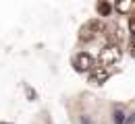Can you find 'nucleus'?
<instances>
[{
	"mask_svg": "<svg viewBox=\"0 0 135 124\" xmlns=\"http://www.w3.org/2000/svg\"><path fill=\"white\" fill-rule=\"evenodd\" d=\"M73 66H75L77 72H91L96 68V60L89 52H79L73 58Z\"/></svg>",
	"mask_w": 135,
	"mask_h": 124,
	"instance_id": "obj_1",
	"label": "nucleus"
},
{
	"mask_svg": "<svg viewBox=\"0 0 135 124\" xmlns=\"http://www.w3.org/2000/svg\"><path fill=\"white\" fill-rule=\"evenodd\" d=\"M120 48L114 46V44H110V46H106L104 50L100 52V66H112V64H117L118 60H120Z\"/></svg>",
	"mask_w": 135,
	"mask_h": 124,
	"instance_id": "obj_2",
	"label": "nucleus"
},
{
	"mask_svg": "<svg viewBox=\"0 0 135 124\" xmlns=\"http://www.w3.org/2000/svg\"><path fill=\"white\" fill-rule=\"evenodd\" d=\"M100 29H102V23H100V21H89L83 29H81V35H79V37H81L83 41H89L96 33H100Z\"/></svg>",
	"mask_w": 135,
	"mask_h": 124,
	"instance_id": "obj_3",
	"label": "nucleus"
},
{
	"mask_svg": "<svg viewBox=\"0 0 135 124\" xmlns=\"http://www.w3.org/2000/svg\"><path fill=\"white\" fill-rule=\"evenodd\" d=\"M108 77H110V72H108L106 66L94 68V71L89 72V83H94V85H102V83H106V81H108Z\"/></svg>",
	"mask_w": 135,
	"mask_h": 124,
	"instance_id": "obj_4",
	"label": "nucleus"
},
{
	"mask_svg": "<svg viewBox=\"0 0 135 124\" xmlns=\"http://www.w3.org/2000/svg\"><path fill=\"white\" fill-rule=\"evenodd\" d=\"M133 6H135V0H117V4H114L118 15H129L133 10Z\"/></svg>",
	"mask_w": 135,
	"mask_h": 124,
	"instance_id": "obj_5",
	"label": "nucleus"
},
{
	"mask_svg": "<svg viewBox=\"0 0 135 124\" xmlns=\"http://www.w3.org/2000/svg\"><path fill=\"white\" fill-rule=\"evenodd\" d=\"M112 120H114V124H125V112L123 110H114V114H112Z\"/></svg>",
	"mask_w": 135,
	"mask_h": 124,
	"instance_id": "obj_6",
	"label": "nucleus"
},
{
	"mask_svg": "<svg viewBox=\"0 0 135 124\" xmlns=\"http://www.w3.org/2000/svg\"><path fill=\"white\" fill-rule=\"evenodd\" d=\"M98 13H100L102 17H106V15H108V13H110V4H108V2H106V0H102L100 4H98Z\"/></svg>",
	"mask_w": 135,
	"mask_h": 124,
	"instance_id": "obj_7",
	"label": "nucleus"
}]
</instances>
